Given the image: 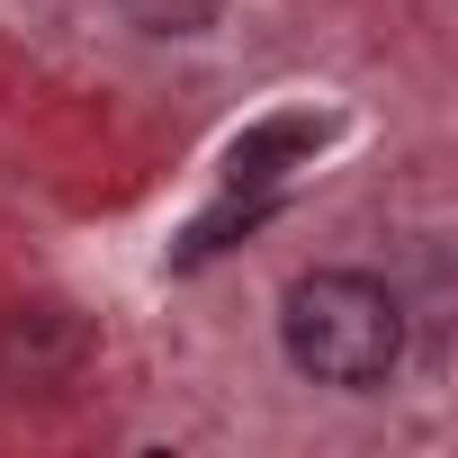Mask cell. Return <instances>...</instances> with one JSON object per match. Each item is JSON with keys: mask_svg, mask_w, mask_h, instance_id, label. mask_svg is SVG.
<instances>
[{"mask_svg": "<svg viewBox=\"0 0 458 458\" xmlns=\"http://www.w3.org/2000/svg\"><path fill=\"white\" fill-rule=\"evenodd\" d=\"M279 342H288L297 377L360 395L404 360V306L369 270H306L288 288V306H279Z\"/></svg>", "mask_w": 458, "mask_h": 458, "instance_id": "6da1fadb", "label": "cell"}, {"mask_svg": "<svg viewBox=\"0 0 458 458\" xmlns=\"http://www.w3.org/2000/svg\"><path fill=\"white\" fill-rule=\"evenodd\" d=\"M90 360V324L72 306H19L0 315V386H64Z\"/></svg>", "mask_w": 458, "mask_h": 458, "instance_id": "7a4b0ae2", "label": "cell"}, {"mask_svg": "<svg viewBox=\"0 0 458 458\" xmlns=\"http://www.w3.org/2000/svg\"><path fill=\"white\" fill-rule=\"evenodd\" d=\"M324 144V117H261V126H243L234 135V153H225V180L234 189H270L288 162H306Z\"/></svg>", "mask_w": 458, "mask_h": 458, "instance_id": "3957f363", "label": "cell"}, {"mask_svg": "<svg viewBox=\"0 0 458 458\" xmlns=\"http://www.w3.org/2000/svg\"><path fill=\"white\" fill-rule=\"evenodd\" d=\"M117 10L144 28V37H207L225 19V0H117Z\"/></svg>", "mask_w": 458, "mask_h": 458, "instance_id": "277c9868", "label": "cell"}]
</instances>
